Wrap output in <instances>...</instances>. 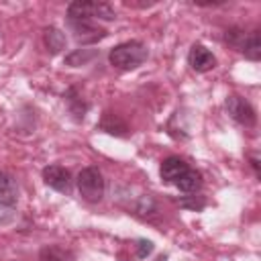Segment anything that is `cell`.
<instances>
[{
  "label": "cell",
  "mask_w": 261,
  "mask_h": 261,
  "mask_svg": "<svg viewBox=\"0 0 261 261\" xmlns=\"http://www.w3.org/2000/svg\"><path fill=\"white\" fill-rule=\"evenodd\" d=\"M147 57H149V51H147V47H145L141 41H126V43H120V45L112 47L110 53H108L110 65H114L116 69H122V71L137 69L139 65L145 63Z\"/></svg>",
  "instance_id": "6da1fadb"
},
{
  "label": "cell",
  "mask_w": 261,
  "mask_h": 261,
  "mask_svg": "<svg viewBox=\"0 0 261 261\" xmlns=\"http://www.w3.org/2000/svg\"><path fill=\"white\" fill-rule=\"evenodd\" d=\"M67 18H102L114 20L116 12L106 2H92V0H75L67 6Z\"/></svg>",
  "instance_id": "7a4b0ae2"
},
{
  "label": "cell",
  "mask_w": 261,
  "mask_h": 261,
  "mask_svg": "<svg viewBox=\"0 0 261 261\" xmlns=\"http://www.w3.org/2000/svg\"><path fill=\"white\" fill-rule=\"evenodd\" d=\"M77 190L86 202H100L104 196V177L98 167H84L77 173Z\"/></svg>",
  "instance_id": "3957f363"
},
{
  "label": "cell",
  "mask_w": 261,
  "mask_h": 261,
  "mask_svg": "<svg viewBox=\"0 0 261 261\" xmlns=\"http://www.w3.org/2000/svg\"><path fill=\"white\" fill-rule=\"evenodd\" d=\"M67 27L71 29L77 43H96L106 37V31L96 27L90 18H67Z\"/></svg>",
  "instance_id": "277c9868"
},
{
  "label": "cell",
  "mask_w": 261,
  "mask_h": 261,
  "mask_svg": "<svg viewBox=\"0 0 261 261\" xmlns=\"http://www.w3.org/2000/svg\"><path fill=\"white\" fill-rule=\"evenodd\" d=\"M226 110L243 126H255V122H257V114H255L253 106L247 100H243L241 96H237V94H230L226 98Z\"/></svg>",
  "instance_id": "5b68a950"
},
{
  "label": "cell",
  "mask_w": 261,
  "mask_h": 261,
  "mask_svg": "<svg viewBox=\"0 0 261 261\" xmlns=\"http://www.w3.org/2000/svg\"><path fill=\"white\" fill-rule=\"evenodd\" d=\"M43 181L49 188H53V190H57L61 194H67L71 190V173H69V169H65L63 165H57V163L55 165H47L43 169Z\"/></svg>",
  "instance_id": "8992f818"
},
{
  "label": "cell",
  "mask_w": 261,
  "mask_h": 261,
  "mask_svg": "<svg viewBox=\"0 0 261 261\" xmlns=\"http://www.w3.org/2000/svg\"><path fill=\"white\" fill-rule=\"evenodd\" d=\"M188 63H190V67L194 71L204 73V71H210L212 67H216V57L204 45L196 43V45H192V49L188 53Z\"/></svg>",
  "instance_id": "52a82bcc"
},
{
  "label": "cell",
  "mask_w": 261,
  "mask_h": 261,
  "mask_svg": "<svg viewBox=\"0 0 261 261\" xmlns=\"http://www.w3.org/2000/svg\"><path fill=\"white\" fill-rule=\"evenodd\" d=\"M188 163L181 159V157H167L161 161V167H159V173H161V179L167 181V184H175L186 171H188Z\"/></svg>",
  "instance_id": "ba28073f"
},
{
  "label": "cell",
  "mask_w": 261,
  "mask_h": 261,
  "mask_svg": "<svg viewBox=\"0 0 261 261\" xmlns=\"http://www.w3.org/2000/svg\"><path fill=\"white\" fill-rule=\"evenodd\" d=\"M18 200V188L10 173L0 171V206H14Z\"/></svg>",
  "instance_id": "9c48e42d"
},
{
  "label": "cell",
  "mask_w": 261,
  "mask_h": 261,
  "mask_svg": "<svg viewBox=\"0 0 261 261\" xmlns=\"http://www.w3.org/2000/svg\"><path fill=\"white\" fill-rule=\"evenodd\" d=\"M100 128L104 130V133H108V135H116V137H124L126 135V124L116 116V114H112V112H104V116H102V120H100Z\"/></svg>",
  "instance_id": "30bf717a"
},
{
  "label": "cell",
  "mask_w": 261,
  "mask_h": 261,
  "mask_svg": "<svg viewBox=\"0 0 261 261\" xmlns=\"http://www.w3.org/2000/svg\"><path fill=\"white\" fill-rule=\"evenodd\" d=\"M45 45H47V49L55 55V53H59L61 49H65V43H67V39H65V35L57 29V27H47L45 29Z\"/></svg>",
  "instance_id": "8fae6325"
},
{
  "label": "cell",
  "mask_w": 261,
  "mask_h": 261,
  "mask_svg": "<svg viewBox=\"0 0 261 261\" xmlns=\"http://www.w3.org/2000/svg\"><path fill=\"white\" fill-rule=\"evenodd\" d=\"M241 51L245 53L247 59L259 61L261 59V39H259V33H249L245 37V43H243Z\"/></svg>",
  "instance_id": "7c38bea8"
},
{
  "label": "cell",
  "mask_w": 261,
  "mask_h": 261,
  "mask_svg": "<svg viewBox=\"0 0 261 261\" xmlns=\"http://www.w3.org/2000/svg\"><path fill=\"white\" fill-rule=\"evenodd\" d=\"M175 186H177V190H181V192H196V190L202 186V175H200V171H196V169H188V171L175 181Z\"/></svg>",
  "instance_id": "4fadbf2b"
},
{
  "label": "cell",
  "mask_w": 261,
  "mask_h": 261,
  "mask_svg": "<svg viewBox=\"0 0 261 261\" xmlns=\"http://www.w3.org/2000/svg\"><path fill=\"white\" fill-rule=\"evenodd\" d=\"M63 98H65V102H67V106H69V112H71L77 120L84 118V114H86V110H88V104L77 96V92H75L73 88H69Z\"/></svg>",
  "instance_id": "5bb4252c"
},
{
  "label": "cell",
  "mask_w": 261,
  "mask_h": 261,
  "mask_svg": "<svg viewBox=\"0 0 261 261\" xmlns=\"http://www.w3.org/2000/svg\"><path fill=\"white\" fill-rule=\"evenodd\" d=\"M96 55H98V51H92V49H75L73 53H69V55L65 57V63L71 65V67L86 65V63L92 61Z\"/></svg>",
  "instance_id": "9a60e30c"
},
{
  "label": "cell",
  "mask_w": 261,
  "mask_h": 261,
  "mask_svg": "<svg viewBox=\"0 0 261 261\" xmlns=\"http://www.w3.org/2000/svg\"><path fill=\"white\" fill-rule=\"evenodd\" d=\"M41 261H65L57 249H43L41 251Z\"/></svg>",
  "instance_id": "2e32d148"
},
{
  "label": "cell",
  "mask_w": 261,
  "mask_h": 261,
  "mask_svg": "<svg viewBox=\"0 0 261 261\" xmlns=\"http://www.w3.org/2000/svg\"><path fill=\"white\" fill-rule=\"evenodd\" d=\"M153 251V243L151 241H139V257H147Z\"/></svg>",
  "instance_id": "e0dca14e"
},
{
  "label": "cell",
  "mask_w": 261,
  "mask_h": 261,
  "mask_svg": "<svg viewBox=\"0 0 261 261\" xmlns=\"http://www.w3.org/2000/svg\"><path fill=\"white\" fill-rule=\"evenodd\" d=\"M251 165H253V169H255V173L259 175V161H257V157H253V159H251Z\"/></svg>",
  "instance_id": "ac0fdd59"
}]
</instances>
